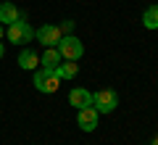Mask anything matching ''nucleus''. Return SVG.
Listing matches in <instances>:
<instances>
[{"instance_id": "f257e3e1", "label": "nucleus", "mask_w": 158, "mask_h": 145, "mask_svg": "<svg viewBox=\"0 0 158 145\" xmlns=\"http://www.w3.org/2000/svg\"><path fill=\"white\" fill-rule=\"evenodd\" d=\"M6 34H8V40H11L13 45H24V42H29V40L34 37V32H32V27H29V21H27L24 13H21L13 24H8Z\"/></svg>"}, {"instance_id": "f03ea898", "label": "nucleus", "mask_w": 158, "mask_h": 145, "mask_svg": "<svg viewBox=\"0 0 158 145\" xmlns=\"http://www.w3.org/2000/svg\"><path fill=\"white\" fill-rule=\"evenodd\" d=\"M58 53H61V58L63 61H79L82 58V53H85V45L79 42L74 34H63L61 40H58Z\"/></svg>"}, {"instance_id": "7ed1b4c3", "label": "nucleus", "mask_w": 158, "mask_h": 145, "mask_svg": "<svg viewBox=\"0 0 158 145\" xmlns=\"http://www.w3.org/2000/svg\"><path fill=\"white\" fill-rule=\"evenodd\" d=\"M34 87L40 90V92H58V87H61V77H58L56 71H50V69H40V71H34Z\"/></svg>"}, {"instance_id": "20e7f679", "label": "nucleus", "mask_w": 158, "mask_h": 145, "mask_svg": "<svg viewBox=\"0 0 158 145\" xmlns=\"http://www.w3.org/2000/svg\"><path fill=\"white\" fill-rule=\"evenodd\" d=\"M118 98L113 90H98L95 95H92V108H95L98 113H111L113 108H116Z\"/></svg>"}, {"instance_id": "39448f33", "label": "nucleus", "mask_w": 158, "mask_h": 145, "mask_svg": "<svg viewBox=\"0 0 158 145\" xmlns=\"http://www.w3.org/2000/svg\"><path fill=\"white\" fill-rule=\"evenodd\" d=\"M34 37H37L42 45H45V48H56L58 40H61L63 34H61V29H58V27H53V24H45V27H40L37 32H34Z\"/></svg>"}, {"instance_id": "423d86ee", "label": "nucleus", "mask_w": 158, "mask_h": 145, "mask_svg": "<svg viewBox=\"0 0 158 145\" xmlns=\"http://www.w3.org/2000/svg\"><path fill=\"white\" fill-rule=\"evenodd\" d=\"M77 124H79V129H85V132H92V129L98 127V111H95L92 106L79 108V113H77Z\"/></svg>"}, {"instance_id": "0eeeda50", "label": "nucleus", "mask_w": 158, "mask_h": 145, "mask_svg": "<svg viewBox=\"0 0 158 145\" xmlns=\"http://www.w3.org/2000/svg\"><path fill=\"white\" fill-rule=\"evenodd\" d=\"M69 100L77 108H87V106H92V95H90V90H85V87H74L71 95H69Z\"/></svg>"}, {"instance_id": "6e6552de", "label": "nucleus", "mask_w": 158, "mask_h": 145, "mask_svg": "<svg viewBox=\"0 0 158 145\" xmlns=\"http://www.w3.org/2000/svg\"><path fill=\"white\" fill-rule=\"evenodd\" d=\"M61 53H58V48H48L45 50V56L40 58V63H42V69H50V71H56L58 66H61Z\"/></svg>"}, {"instance_id": "1a4fd4ad", "label": "nucleus", "mask_w": 158, "mask_h": 145, "mask_svg": "<svg viewBox=\"0 0 158 145\" xmlns=\"http://www.w3.org/2000/svg\"><path fill=\"white\" fill-rule=\"evenodd\" d=\"M19 16H21V13H19V8L13 6V3H0V24H3V27L13 24Z\"/></svg>"}, {"instance_id": "9d476101", "label": "nucleus", "mask_w": 158, "mask_h": 145, "mask_svg": "<svg viewBox=\"0 0 158 145\" xmlns=\"http://www.w3.org/2000/svg\"><path fill=\"white\" fill-rule=\"evenodd\" d=\"M37 63H40V58H37V53L34 50H21V56H19V66L24 69V71H34L37 69Z\"/></svg>"}, {"instance_id": "9b49d317", "label": "nucleus", "mask_w": 158, "mask_h": 145, "mask_svg": "<svg viewBox=\"0 0 158 145\" xmlns=\"http://www.w3.org/2000/svg\"><path fill=\"white\" fill-rule=\"evenodd\" d=\"M56 74L61 79H74L79 74V63H74V61H66V63H61V66L56 69Z\"/></svg>"}, {"instance_id": "f8f14e48", "label": "nucleus", "mask_w": 158, "mask_h": 145, "mask_svg": "<svg viewBox=\"0 0 158 145\" xmlns=\"http://www.w3.org/2000/svg\"><path fill=\"white\" fill-rule=\"evenodd\" d=\"M142 24H145L148 29H158V6H150L142 13Z\"/></svg>"}, {"instance_id": "ddd939ff", "label": "nucleus", "mask_w": 158, "mask_h": 145, "mask_svg": "<svg viewBox=\"0 0 158 145\" xmlns=\"http://www.w3.org/2000/svg\"><path fill=\"white\" fill-rule=\"evenodd\" d=\"M58 29H61V34H71V29H74V21H71V19H66V21H63Z\"/></svg>"}, {"instance_id": "4468645a", "label": "nucleus", "mask_w": 158, "mask_h": 145, "mask_svg": "<svg viewBox=\"0 0 158 145\" xmlns=\"http://www.w3.org/2000/svg\"><path fill=\"white\" fill-rule=\"evenodd\" d=\"M3 34H6V27H3V24H0V40H3Z\"/></svg>"}, {"instance_id": "2eb2a0df", "label": "nucleus", "mask_w": 158, "mask_h": 145, "mask_svg": "<svg viewBox=\"0 0 158 145\" xmlns=\"http://www.w3.org/2000/svg\"><path fill=\"white\" fill-rule=\"evenodd\" d=\"M3 53H6V48H3V42H0V58H3Z\"/></svg>"}, {"instance_id": "dca6fc26", "label": "nucleus", "mask_w": 158, "mask_h": 145, "mask_svg": "<svg viewBox=\"0 0 158 145\" xmlns=\"http://www.w3.org/2000/svg\"><path fill=\"white\" fill-rule=\"evenodd\" d=\"M150 145H158V134H156V137H153V143Z\"/></svg>"}]
</instances>
